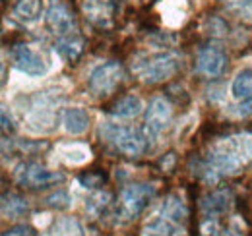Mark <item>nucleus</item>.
Instances as JSON below:
<instances>
[{"label": "nucleus", "instance_id": "20", "mask_svg": "<svg viewBox=\"0 0 252 236\" xmlns=\"http://www.w3.org/2000/svg\"><path fill=\"white\" fill-rule=\"evenodd\" d=\"M53 236H86L84 227L74 217H61L53 227Z\"/></svg>", "mask_w": 252, "mask_h": 236}, {"label": "nucleus", "instance_id": "1", "mask_svg": "<svg viewBox=\"0 0 252 236\" xmlns=\"http://www.w3.org/2000/svg\"><path fill=\"white\" fill-rule=\"evenodd\" d=\"M252 161V134L239 132L214 142L204 157L190 163L194 177L216 184L223 177L239 175Z\"/></svg>", "mask_w": 252, "mask_h": 236}, {"label": "nucleus", "instance_id": "23", "mask_svg": "<svg viewBox=\"0 0 252 236\" xmlns=\"http://www.w3.org/2000/svg\"><path fill=\"white\" fill-rule=\"evenodd\" d=\"M70 196H68V192H64V190H57V192H53L51 196H47L45 198V204L49 207H53V209H66V207H70Z\"/></svg>", "mask_w": 252, "mask_h": 236}, {"label": "nucleus", "instance_id": "4", "mask_svg": "<svg viewBox=\"0 0 252 236\" xmlns=\"http://www.w3.org/2000/svg\"><path fill=\"white\" fill-rule=\"evenodd\" d=\"M158 192V186L152 182H132L121 190L117 213L123 221H134L144 213Z\"/></svg>", "mask_w": 252, "mask_h": 236}, {"label": "nucleus", "instance_id": "2", "mask_svg": "<svg viewBox=\"0 0 252 236\" xmlns=\"http://www.w3.org/2000/svg\"><path fill=\"white\" fill-rule=\"evenodd\" d=\"M99 134L107 144L126 157H142L150 149V134L140 126H121L113 122H105L99 126Z\"/></svg>", "mask_w": 252, "mask_h": 236}, {"label": "nucleus", "instance_id": "6", "mask_svg": "<svg viewBox=\"0 0 252 236\" xmlns=\"http://www.w3.org/2000/svg\"><path fill=\"white\" fill-rule=\"evenodd\" d=\"M123 78H125V70H123L121 62L107 60V62L97 64L92 70V74L88 78V88L97 97H109L121 86Z\"/></svg>", "mask_w": 252, "mask_h": 236}, {"label": "nucleus", "instance_id": "13", "mask_svg": "<svg viewBox=\"0 0 252 236\" xmlns=\"http://www.w3.org/2000/svg\"><path fill=\"white\" fill-rule=\"evenodd\" d=\"M61 122H63V128L72 134V136H80L88 130L90 126V115L86 109H80V107H72V109H64L63 115H61Z\"/></svg>", "mask_w": 252, "mask_h": 236}, {"label": "nucleus", "instance_id": "14", "mask_svg": "<svg viewBox=\"0 0 252 236\" xmlns=\"http://www.w3.org/2000/svg\"><path fill=\"white\" fill-rule=\"evenodd\" d=\"M231 95L235 101L251 107L252 105V70L251 68H245L241 70L233 82H231Z\"/></svg>", "mask_w": 252, "mask_h": 236}, {"label": "nucleus", "instance_id": "26", "mask_svg": "<svg viewBox=\"0 0 252 236\" xmlns=\"http://www.w3.org/2000/svg\"><path fill=\"white\" fill-rule=\"evenodd\" d=\"M80 182L84 184V188H99L103 184V177L101 175H88V177H80Z\"/></svg>", "mask_w": 252, "mask_h": 236}, {"label": "nucleus", "instance_id": "5", "mask_svg": "<svg viewBox=\"0 0 252 236\" xmlns=\"http://www.w3.org/2000/svg\"><path fill=\"white\" fill-rule=\"evenodd\" d=\"M14 178L20 186L24 188H32V190H43L49 186H57L64 180L63 173L51 171L47 167H43L37 161H24L16 167Z\"/></svg>", "mask_w": 252, "mask_h": 236}, {"label": "nucleus", "instance_id": "8", "mask_svg": "<svg viewBox=\"0 0 252 236\" xmlns=\"http://www.w3.org/2000/svg\"><path fill=\"white\" fill-rule=\"evenodd\" d=\"M171 118H173L171 103L165 97L156 95L150 101L148 111H146V132L150 134V138H158L159 134L169 126Z\"/></svg>", "mask_w": 252, "mask_h": 236}, {"label": "nucleus", "instance_id": "9", "mask_svg": "<svg viewBox=\"0 0 252 236\" xmlns=\"http://www.w3.org/2000/svg\"><path fill=\"white\" fill-rule=\"evenodd\" d=\"M47 28L53 31L59 39L78 33L76 18H74L72 10L64 2H55L49 8V12H47Z\"/></svg>", "mask_w": 252, "mask_h": 236}, {"label": "nucleus", "instance_id": "17", "mask_svg": "<svg viewBox=\"0 0 252 236\" xmlns=\"http://www.w3.org/2000/svg\"><path fill=\"white\" fill-rule=\"evenodd\" d=\"M142 111H144V103H142V99H140L138 95L130 93V95L121 97V99L113 105L111 115H113L115 118H134V117H138Z\"/></svg>", "mask_w": 252, "mask_h": 236}, {"label": "nucleus", "instance_id": "15", "mask_svg": "<svg viewBox=\"0 0 252 236\" xmlns=\"http://www.w3.org/2000/svg\"><path fill=\"white\" fill-rule=\"evenodd\" d=\"M12 12L22 24H35L43 16V0H16Z\"/></svg>", "mask_w": 252, "mask_h": 236}, {"label": "nucleus", "instance_id": "19", "mask_svg": "<svg viewBox=\"0 0 252 236\" xmlns=\"http://www.w3.org/2000/svg\"><path fill=\"white\" fill-rule=\"evenodd\" d=\"M28 202L18 196V194H4L2 198V215L6 219H16V217H22L28 213Z\"/></svg>", "mask_w": 252, "mask_h": 236}, {"label": "nucleus", "instance_id": "16", "mask_svg": "<svg viewBox=\"0 0 252 236\" xmlns=\"http://www.w3.org/2000/svg\"><path fill=\"white\" fill-rule=\"evenodd\" d=\"M59 155L66 165H84L92 159V149L86 144H78V142H72V144H63L59 146Z\"/></svg>", "mask_w": 252, "mask_h": 236}, {"label": "nucleus", "instance_id": "25", "mask_svg": "<svg viewBox=\"0 0 252 236\" xmlns=\"http://www.w3.org/2000/svg\"><path fill=\"white\" fill-rule=\"evenodd\" d=\"M200 236H220V225L216 219H206L200 225Z\"/></svg>", "mask_w": 252, "mask_h": 236}, {"label": "nucleus", "instance_id": "12", "mask_svg": "<svg viewBox=\"0 0 252 236\" xmlns=\"http://www.w3.org/2000/svg\"><path fill=\"white\" fill-rule=\"evenodd\" d=\"M86 18L97 28H109L117 10L115 0H82Z\"/></svg>", "mask_w": 252, "mask_h": 236}, {"label": "nucleus", "instance_id": "18", "mask_svg": "<svg viewBox=\"0 0 252 236\" xmlns=\"http://www.w3.org/2000/svg\"><path fill=\"white\" fill-rule=\"evenodd\" d=\"M57 53L66 60H76L82 55V49H84V41L82 37L76 33V35H70V37H63V39H57V45H55Z\"/></svg>", "mask_w": 252, "mask_h": 236}, {"label": "nucleus", "instance_id": "22", "mask_svg": "<svg viewBox=\"0 0 252 236\" xmlns=\"http://www.w3.org/2000/svg\"><path fill=\"white\" fill-rule=\"evenodd\" d=\"M229 10H233L239 18L252 20V0H225Z\"/></svg>", "mask_w": 252, "mask_h": 236}, {"label": "nucleus", "instance_id": "7", "mask_svg": "<svg viewBox=\"0 0 252 236\" xmlns=\"http://www.w3.org/2000/svg\"><path fill=\"white\" fill-rule=\"evenodd\" d=\"M12 64L18 72L30 78H43L49 70L45 57L37 49H33L32 45H26V43H20L12 49Z\"/></svg>", "mask_w": 252, "mask_h": 236}, {"label": "nucleus", "instance_id": "10", "mask_svg": "<svg viewBox=\"0 0 252 236\" xmlns=\"http://www.w3.org/2000/svg\"><path fill=\"white\" fill-rule=\"evenodd\" d=\"M196 68L200 74L208 76V78H218L225 72L227 68V55L221 51L220 47H204L198 51L196 57Z\"/></svg>", "mask_w": 252, "mask_h": 236}, {"label": "nucleus", "instance_id": "11", "mask_svg": "<svg viewBox=\"0 0 252 236\" xmlns=\"http://www.w3.org/2000/svg\"><path fill=\"white\" fill-rule=\"evenodd\" d=\"M233 206V194L227 188H218L202 196L200 200V209L206 219H216L218 215L227 213Z\"/></svg>", "mask_w": 252, "mask_h": 236}, {"label": "nucleus", "instance_id": "27", "mask_svg": "<svg viewBox=\"0 0 252 236\" xmlns=\"http://www.w3.org/2000/svg\"><path fill=\"white\" fill-rule=\"evenodd\" d=\"M45 236H53V235H45Z\"/></svg>", "mask_w": 252, "mask_h": 236}, {"label": "nucleus", "instance_id": "3", "mask_svg": "<svg viewBox=\"0 0 252 236\" xmlns=\"http://www.w3.org/2000/svg\"><path fill=\"white\" fill-rule=\"evenodd\" d=\"M179 57L173 53H154L136 59V62H132V70L142 84L154 86L173 78L179 70Z\"/></svg>", "mask_w": 252, "mask_h": 236}, {"label": "nucleus", "instance_id": "21", "mask_svg": "<svg viewBox=\"0 0 252 236\" xmlns=\"http://www.w3.org/2000/svg\"><path fill=\"white\" fill-rule=\"evenodd\" d=\"M107 206H109V194H105L101 190H95L94 194L86 200V209L92 211L94 215H99Z\"/></svg>", "mask_w": 252, "mask_h": 236}, {"label": "nucleus", "instance_id": "24", "mask_svg": "<svg viewBox=\"0 0 252 236\" xmlns=\"http://www.w3.org/2000/svg\"><path fill=\"white\" fill-rule=\"evenodd\" d=\"M2 236H37L35 229L28 227V225H14L10 229H6Z\"/></svg>", "mask_w": 252, "mask_h": 236}]
</instances>
